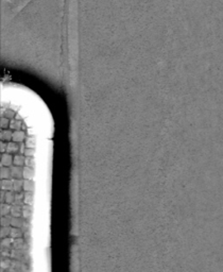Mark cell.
Wrapping results in <instances>:
<instances>
[{"instance_id":"cell-20","label":"cell","mask_w":223,"mask_h":272,"mask_svg":"<svg viewBox=\"0 0 223 272\" xmlns=\"http://www.w3.org/2000/svg\"><path fill=\"white\" fill-rule=\"evenodd\" d=\"M31 213H32L31 205H29V204H23V217L25 218V219H28V218L31 216Z\"/></svg>"},{"instance_id":"cell-21","label":"cell","mask_w":223,"mask_h":272,"mask_svg":"<svg viewBox=\"0 0 223 272\" xmlns=\"http://www.w3.org/2000/svg\"><path fill=\"white\" fill-rule=\"evenodd\" d=\"M15 192H13V190H8L7 193H5V201L7 203L9 204H13V202H14L15 200Z\"/></svg>"},{"instance_id":"cell-2","label":"cell","mask_w":223,"mask_h":272,"mask_svg":"<svg viewBox=\"0 0 223 272\" xmlns=\"http://www.w3.org/2000/svg\"><path fill=\"white\" fill-rule=\"evenodd\" d=\"M10 169H11V177L13 179H23V166H17L13 164L12 166H10Z\"/></svg>"},{"instance_id":"cell-32","label":"cell","mask_w":223,"mask_h":272,"mask_svg":"<svg viewBox=\"0 0 223 272\" xmlns=\"http://www.w3.org/2000/svg\"><path fill=\"white\" fill-rule=\"evenodd\" d=\"M26 149H27L26 144H23V142H19V152H18V153H20V154H23V155H25Z\"/></svg>"},{"instance_id":"cell-30","label":"cell","mask_w":223,"mask_h":272,"mask_svg":"<svg viewBox=\"0 0 223 272\" xmlns=\"http://www.w3.org/2000/svg\"><path fill=\"white\" fill-rule=\"evenodd\" d=\"M34 155H35V150H34V148H27L25 152V156H34Z\"/></svg>"},{"instance_id":"cell-3","label":"cell","mask_w":223,"mask_h":272,"mask_svg":"<svg viewBox=\"0 0 223 272\" xmlns=\"http://www.w3.org/2000/svg\"><path fill=\"white\" fill-rule=\"evenodd\" d=\"M13 160H14V156H13L12 153H9V152L1 153V166H7V167L12 166Z\"/></svg>"},{"instance_id":"cell-10","label":"cell","mask_w":223,"mask_h":272,"mask_svg":"<svg viewBox=\"0 0 223 272\" xmlns=\"http://www.w3.org/2000/svg\"><path fill=\"white\" fill-rule=\"evenodd\" d=\"M34 168L29 166H25L23 167V179L26 180H32L34 177Z\"/></svg>"},{"instance_id":"cell-1","label":"cell","mask_w":223,"mask_h":272,"mask_svg":"<svg viewBox=\"0 0 223 272\" xmlns=\"http://www.w3.org/2000/svg\"><path fill=\"white\" fill-rule=\"evenodd\" d=\"M31 0H2V9L4 14L15 12L17 9L26 7Z\"/></svg>"},{"instance_id":"cell-22","label":"cell","mask_w":223,"mask_h":272,"mask_svg":"<svg viewBox=\"0 0 223 272\" xmlns=\"http://www.w3.org/2000/svg\"><path fill=\"white\" fill-rule=\"evenodd\" d=\"M33 192H25V198H23V202L25 204H29V205H32L33 203Z\"/></svg>"},{"instance_id":"cell-13","label":"cell","mask_w":223,"mask_h":272,"mask_svg":"<svg viewBox=\"0 0 223 272\" xmlns=\"http://www.w3.org/2000/svg\"><path fill=\"white\" fill-rule=\"evenodd\" d=\"M0 177L2 179H10L11 177V169L10 167L7 166H1V169H0Z\"/></svg>"},{"instance_id":"cell-26","label":"cell","mask_w":223,"mask_h":272,"mask_svg":"<svg viewBox=\"0 0 223 272\" xmlns=\"http://www.w3.org/2000/svg\"><path fill=\"white\" fill-rule=\"evenodd\" d=\"M11 230H12V228H10V227H1V231H0V237H1V238L9 237L10 234H11Z\"/></svg>"},{"instance_id":"cell-28","label":"cell","mask_w":223,"mask_h":272,"mask_svg":"<svg viewBox=\"0 0 223 272\" xmlns=\"http://www.w3.org/2000/svg\"><path fill=\"white\" fill-rule=\"evenodd\" d=\"M10 120L9 118L7 117H2L1 116V119H0V126L1 129H8L10 126Z\"/></svg>"},{"instance_id":"cell-34","label":"cell","mask_w":223,"mask_h":272,"mask_svg":"<svg viewBox=\"0 0 223 272\" xmlns=\"http://www.w3.org/2000/svg\"><path fill=\"white\" fill-rule=\"evenodd\" d=\"M5 193H7V190L1 189V193H0V202L1 203H3L5 201Z\"/></svg>"},{"instance_id":"cell-12","label":"cell","mask_w":223,"mask_h":272,"mask_svg":"<svg viewBox=\"0 0 223 272\" xmlns=\"http://www.w3.org/2000/svg\"><path fill=\"white\" fill-rule=\"evenodd\" d=\"M25 222V218L23 217H12V221H11V227L13 228H21Z\"/></svg>"},{"instance_id":"cell-14","label":"cell","mask_w":223,"mask_h":272,"mask_svg":"<svg viewBox=\"0 0 223 272\" xmlns=\"http://www.w3.org/2000/svg\"><path fill=\"white\" fill-rule=\"evenodd\" d=\"M9 128L11 129V130L13 131H18L21 129V121L18 120V119H14V118H12V119L10 120V126Z\"/></svg>"},{"instance_id":"cell-24","label":"cell","mask_w":223,"mask_h":272,"mask_svg":"<svg viewBox=\"0 0 223 272\" xmlns=\"http://www.w3.org/2000/svg\"><path fill=\"white\" fill-rule=\"evenodd\" d=\"M12 215L9 214L7 216H1V227H10L12 221Z\"/></svg>"},{"instance_id":"cell-6","label":"cell","mask_w":223,"mask_h":272,"mask_svg":"<svg viewBox=\"0 0 223 272\" xmlns=\"http://www.w3.org/2000/svg\"><path fill=\"white\" fill-rule=\"evenodd\" d=\"M25 139H26V133L23 131H21V130L13 131V138H12L13 141L23 142Z\"/></svg>"},{"instance_id":"cell-7","label":"cell","mask_w":223,"mask_h":272,"mask_svg":"<svg viewBox=\"0 0 223 272\" xmlns=\"http://www.w3.org/2000/svg\"><path fill=\"white\" fill-rule=\"evenodd\" d=\"M11 215L13 217H23V206L17 204L11 205Z\"/></svg>"},{"instance_id":"cell-15","label":"cell","mask_w":223,"mask_h":272,"mask_svg":"<svg viewBox=\"0 0 223 272\" xmlns=\"http://www.w3.org/2000/svg\"><path fill=\"white\" fill-rule=\"evenodd\" d=\"M34 182L32 180H23V190L25 192H34Z\"/></svg>"},{"instance_id":"cell-17","label":"cell","mask_w":223,"mask_h":272,"mask_svg":"<svg viewBox=\"0 0 223 272\" xmlns=\"http://www.w3.org/2000/svg\"><path fill=\"white\" fill-rule=\"evenodd\" d=\"M23 198H25V192H16L15 193V200L13 202V204H17V205H21L23 206L25 204L23 202Z\"/></svg>"},{"instance_id":"cell-16","label":"cell","mask_w":223,"mask_h":272,"mask_svg":"<svg viewBox=\"0 0 223 272\" xmlns=\"http://www.w3.org/2000/svg\"><path fill=\"white\" fill-rule=\"evenodd\" d=\"M10 236L12 238H21L23 237V228H13L12 227V230H11V234Z\"/></svg>"},{"instance_id":"cell-33","label":"cell","mask_w":223,"mask_h":272,"mask_svg":"<svg viewBox=\"0 0 223 272\" xmlns=\"http://www.w3.org/2000/svg\"><path fill=\"white\" fill-rule=\"evenodd\" d=\"M10 265H11V263H10V260H8V259H3L1 262V267L3 269H7Z\"/></svg>"},{"instance_id":"cell-23","label":"cell","mask_w":223,"mask_h":272,"mask_svg":"<svg viewBox=\"0 0 223 272\" xmlns=\"http://www.w3.org/2000/svg\"><path fill=\"white\" fill-rule=\"evenodd\" d=\"M13 241H14V238L12 237H5V238H2L1 240V248H9L13 244Z\"/></svg>"},{"instance_id":"cell-19","label":"cell","mask_w":223,"mask_h":272,"mask_svg":"<svg viewBox=\"0 0 223 272\" xmlns=\"http://www.w3.org/2000/svg\"><path fill=\"white\" fill-rule=\"evenodd\" d=\"M25 144H26L27 148H35L36 147V137L35 136L26 137Z\"/></svg>"},{"instance_id":"cell-4","label":"cell","mask_w":223,"mask_h":272,"mask_svg":"<svg viewBox=\"0 0 223 272\" xmlns=\"http://www.w3.org/2000/svg\"><path fill=\"white\" fill-rule=\"evenodd\" d=\"M13 138V130L11 129H1L0 133V139L3 141H11Z\"/></svg>"},{"instance_id":"cell-27","label":"cell","mask_w":223,"mask_h":272,"mask_svg":"<svg viewBox=\"0 0 223 272\" xmlns=\"http://www.w3.org/2000/svg\"><path fill=\"white\" fill-rule=\"evenodd\" d=\"M35 160H34V156H26L25 160V166H29L34 168L35 167Z\"/></svg>"},{"instance_id":"cell-9","label":"cell","mask_w":223,"mask_h":272,"mask_svg":"<svg viewBox=\"0 0 223 272\" xmlns=\"http://www.w3.org/2000/svg\"><path fill=\"white\" fill-rule=\"evenodd\" d=\"M1 189L3 190H13V179H2L0 183Z\"/></svg>"},{"instance_id":"cell-31","label":"cell","mask_w":223,"mask_h":272,"mask_svg":"<svg viewBox=\"0 0 223 272\" xmlns=\"http://www.w3.org/2000/svg\"><path fill=\"white\" fill-rule=\"evenodd\" d=\"M7 146H8L7 141H0V151H1V153L7 152Z\"/></svg>"},{"instance_id":"cell-5","label":"cell","mask_w":223,"mask_h":272,"mask_svg":"<svg viewBox=\"0 0 223 272\" xmlns=\"http://www.w3.org/2000/svg\"><path fill=\"white\" fill-rule=\"evenodd\" d=\"M7 152L12 153V154H16L19 152V142L16 141H9L7 146Z\"/></svg>"},{"instance_id":"cell-29","label":"cell","mask_w":223,"mask_h":272,"mask_svg":"<svg viewBox=\"0 0 223 272\" xmlns=\"http://www.w3.org/2000/svg\"><path fill=\"white\" fill-rule=\"evenodd\" d=\"M23 240L21 238H16L14 239V241H13V244L12 246L14 247V249H20L21 247H23Z\"/></svg>"},{"instance_id":"cell-25","label":"cell","mask_w":223,"mask_h":272,"mask_svg":"<svg viewBox=\"0 0 223 272\" xmlns=\"http://www.w3.org/2000/svg\"><path fill=\"white\" fill-rule=\"evenodd\" d=\"M15 112L12 111V110H8V109H3L1 110V116L2 117H7L9 119H12V118L15 117Z\"/></svg>"},{"instance_id":"cell-11","label":"cell","mask_w":223,"mask_h":272,"mask_svg":"<svg viewBox=\"0 0 223 272\" xmlns=\"http://www.w3.org/2000/svg\"><path fill=\"white\" fill-rule=\"evenodd\" d=\"M25 160L26 156L20 153H16L14 154V160H13V164L17 166H25Z\"/></svg>"},{"instance_id":"cell-8","label":"cell","mask_w":223,"mask_h":272,"mask_svg":"<svg viewBox=\"0 0 223 272\" xmlns=\"http://www.w3.org/2000/svg\"><path fill=\"white\" fill-rule=\"evenodd\" d=\"M23 190V179H13V192H20Z\"/></svg>"},{"instance_id":"cell-18","label":"cell","mask_w":223,"mask_h":272,"mask_svg":"<svg viewBox=\"0 0 223 272\" xmlns=\"http://www.w3.org/2000/svg\"><path fill=\"white\" fill-rule=\"evenodd\" d=\"M0 213H1V216H7V215L11 214V205L7 202H3L1 203V206H0Z\"/></svg>"}]
</instances>
